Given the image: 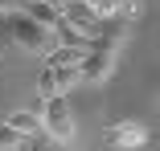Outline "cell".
Segmentation results:
<instances>
[{"label": "cell", "mask_w": 160, "mask_h": 151, "mask_svg": "<svg viewBox=\"0 0 160 151\" xmlns=\"http://www.w3.org/2000/svg\"><path fill=\"white\" fill-rule=\"evenodd\" d=\"M103 143H107L111 151H140V147L148 143V131H144L140 123H132V118H123V123H111V127L103 131Z\"/></svg>", "instance_id": "cell-3"}, {"label": "cell", "mask_w": 160, "mask_h": 151, "mask_svg": "<svg viewBox=\"0 0 160 151\" xmlns=\"http://www.w3.org/2000/svg\"><path fill=\"white\" fill-rule=\"evenodd\" d=\"M25 12L33 16L37 25H45L49 33H53V29H58V21H62V12H58L53 4H45V0H29V4H25Z\"/></svg>", "instance_id": "cell-9"}, {"label": "cell", "mask_w": 160, "mask_h": 151, "mask_svg": "<svg viewBox=\"0 0 160 151\" xmlns=\"http://www.w3.org/2000/svg\"><path fill=\"white\" fill-rule=\"evenodd\" d=\"M62 21H70V25H78L82 33H90V37H94V29H99V16H94V12H90V8L82 4V0H70V4L62 8Z\"/></svg>", "instance_id": "cell-7"}, {"label": "cell", "mask_w": 160, "mask_h": 151, "mask_svg": "<svg viewBox=\"0 0 160 151\" xmlns=\"http://www.w3.org/2000/svg\"><path fill=\"white\" fill-rule=\"evenodd\" d=\"M29 0H0V16H8V12H25Z\"/></svg>", "instance_id": "cell-11"}, {"label": "cell", "mask_w": 160, "mask_h": 151, "mask_svg": "<svg viewBox=\"0 0 160 151\" xmlns=\"http://www.w3.org/2000/svg\"><path fill=\"white\" fill-rule=\"evenodd\" d=\"M37 118H41V131H45L53 143H62V147H70V143H74V114H70V102H66V94L41 98V110H37Z\"/></svg>", "instance_id": "cell-1"}, {"label": "cell", "mask_w": 160, "mask_h": 151, "mask_svg": "<svg viewBox=\"0 0 160 151\" xmlns=\"http://www.w3.org/2000/svg\"><path fill=\"white\" fill-rule=\"evenodd\" d=\"M115 62H119V53L90 45V49H86V57L78 62V78H82V82H107V78L115 74Z\"/></svg>", "instance_id": "cell-4"}, {"label": "cell", "mask_w": 160, "mask_h": 151, "mask_svg": "<svg viewBox=\"0 0 160 151\" xmlns=\"http://www.w3.org/2000/svg\"><path fill=\"white\" fill-rule=\"evenodd\" d=\"M115 8H119V4H115Z\"/></svg>", "instance_id": "cell-12"}, {"label": "cell", "mask_w": 160, "mask_h": 151, "mask_svg": "<svg viewBox=\"0 0 160 151\" xmlns=\"http://www.w3.org/2000/svg\"><path fill=\"white\" fill-rule=\"evenodd\" d=\"M90 45H49V66H62V70H78V62L86 57Z\"/></svg>", "instance_id": "cell-6"}, {"label": "cell", "mask_w": 160, "mask_h": 151, "mask_svg": "<svg viewBox=\"0 0 160 151\" xmlns=\"http://www.w3.org/2000/svg\"><path fill=\"white\" fill-rule=\"evenodd\" d=\"M78 70H62V66H45L37 74V98H53V94H70L78 86Z\"/></svg>", "instance_id": "cell-5"}, {"label": "cell", "mask_w": 160, "mask_h": 151, "mask_svg": "<svg viewBox=\"0 0 160 151\" xmlns=\"http://www.w3.org/2000/svg\"><path fill=\"white\" fill-rule=\"evenodd\" d=\"M4 127H12L17 135H33V131H41V118H37V110H12L8 118H4Z\"/></svg>", "instance_id": "cell-8"}, {"label": "cell", "mask_w": 160, "mask_h": 151, "mask_svg": "<svg viewBox=\"0 0 160 151\" xmlns=\"http://www.w3.org/2000/svg\"><path fill=\"white\" fill-rule=\"evenodd\" d=\"M4 33H8V41H17L25 53H45L49 45H53V33L45 25H37L29 12H8L4 16Z\"/></svg>", "instance_id": "cell-2"}, {"label": "cell", "mask_w": 160, "mask_h": 151, "mask_svg": "<svg viewBox=\"0 0 160 151\" xmlns=\"http://www.w3.org/2000/svg\"><path fill=\"white\" fill-rule=\"evenodd\" d=\"M21 143H25V135H17L12 127L0 123V151H21Z\"/></svg>", "instance_id": "cell-10"}]
</instances>
